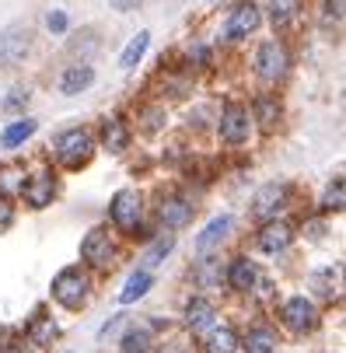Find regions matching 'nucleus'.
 Segmentation results:
<instances>
[{"mask_svg":"<svg viewBox=\"0 0 346 353\" xmlns=\"http://www.w3.org/2000/svg\"><path fill=\"white\" fill-rule=\"evenodd\" d=\"M21 192H25V199H28V207H35V210H42L49 199H53V192H57V185H53V179H49L45 172H39L35 179H28L25 185H21Z\"/></svg>","mask_w":346,"mask_h":353,"instance_id":"9b49d317","label":"nucleus"},{"mask_svg":"<svg viewBox=\"0 0 346 353\" xmlns=\"http://www.w3.org/2000/svg\"><path fill=\"white\" fill-rule=\"evenodd\" d=\"M312 287H315V294H318L322 301H332V297H336V280H332V270L315 273V276H312Z\"/></svg>","mask_w":346,"mask_h":353,"instance_id":"cd10ccee","label":"nucleus"},{"mask_svg":"<svg viewBox=\"0 0 346 353\" xmlns=\"http://www.w3.org/2000/svg\"><path fill=\"white\" fill-rule=\"evenodd\" d=\"M203 350H207V353H234V350H238V336H234L227 325H207Z\"/></svg>","mask_w":346,"mask_h":353,"instance_id":"4468645a","label":"nucleus"},{"mask_svg":"<svg viewBox=\"0 0 346 353\" xmlns=\"http://www.w3.org/2000/svg\"><path fill=\"white\" fill-rule=\"evenodd\" d=\"M57 150H60V161H63L67 168H81V165H88L91 154H94V140H91V133H84V130H70V133L60 137Z\"/></svg>","mask_w":346,"mask_h":353,"instance_id":"7ed1b4c3","label":"nucleus"},{"mask_svg":"<svg viewBox=\"0 0 346 353\" xmlns=\"http://www.w3.org/2000/svg\"><path fill=\"white\" fill-rule=\"evenodd\" d=\"M32 133H35V123H32V119H18V123H11V126L4 130V143H8V147H18V143L28 140Z\"/></svg>","mask_w":346,"mask_h":353,"instance_id":"393cba45","label":"nucleus"},{"mask_svg":"<svg viewBox=\"0 0 346 353\" xmlns=\"http://www.w3.org/2000/svg\"><path fill=\"white\" fill-rule=\"evenodd\" d=\"M217 319V312H214V305H210V301H192V305L185 308V322H189V329H196V332H203L210 322Z\"/></svg>","mask_w":346,"mask_h":353,"instance_id":"dca6fc26","label":"nucleus"},{"mask_svg":"<svg viewBox=\"0 0 346 353\" xmlns=\"http://www.w3.org/2000/svg\"><path fill=\"white\" fill-rule=\"evenodd\" d=\"M294 4H298V0H294Z\"/></svg>","mask_w":346,"mask_h":353,"instance_id":"4c0bfd02","label":"nucleus"},{"mask_svg":"<svg viewBox=\"0 0 346 353\" xmlns=\"http://www.w3.org/2000/svg\"><path fill=\"white\" fill-rule=\"evenodd\" d=\"M256 283V266L249 259H234L231 263V287L234 290H252Z\"/></svg>","mask_w":346,"mask_h":353,"instance_id":"6ab92c4d","label":"nucleus"},{"mask_svg":"<svg viewBox=\"0 0 346 353\" xmlns=\"http://www.w3.org/2000/svg\"><path fill=\"white\" fill-rule=\"evenodd\" d=\"M325 210H343V179H336L325 189Z\"/></svg>","mask_w":346,"mask_h":353,"instance_id":"7c9ffc66","label":"nucleus"},{"mask_svg":"<svg viewBox=\"0 0 346 353\" xmlns=\"http://www.w3.org/2000/svg\"><path fill=\"white\" fill-rule=\"evenodd\" d=\"M25 185V172L18 165H4L0 168V192H18Z\"/></svg>","mask_w":346,"mask_h":353,"instance_id":"bb28decb","label":"nucleus"},{"mask_svg":"<svg viewBox=\"0 0 346 353\" xmlns=\"http://www.w3.org/2000/svg\"><path fill=\"white\" fill-rule=\"evenodd\" d=\"M283 203H287V185H263L259 192H256V199H252V214L256 217H263V221H276V214L283 210Z\"/></svg>","mask_w":346,"mask_h":353,"instance_id":"0eeeda50","label":"nucleus"},{"mask_svg":"<svg viewBox=\"0 0 346 353\" xmlns=\"http://www.w3.org/2000/svg\"><path fill=\"white\" fill-rule=\"evenodd\" d=\"M165 353H189L185 346H165Z\"/></svg>","mask_w":346,"mask_h":353,"instance_id":"e433bc0d","label":"nucleus"},{"mask_svg":"<svg viewBox=\"0 0 346 353\" xmlns=\"http://www.w3.org/2000/svg\"><path fill=\"white\" fill-rule=\"evenodd\" d=\"M140 192L136 189H119L112 196V221L123 228V231H136L140 224Z\"/></svg>","mask_w":346,"mask_h":353,"instance_id":"20e7f679","label":"nucleus"},{"mask_svg":"<svg viewBox=\"0 0 346 353\" xmlns=\"http://www.w3.org/2000/svg\"><path fill=\"white\" fill-rule=\"evenodd\" d=\"M283 325L294 329V332H308L318 325V312L308 297H290L283 305Z\"/></svg>","mask_w":346,"mask_h":353,"instance_id":"39448f33","label":"nucleus"},{"mask_svg":"<svg viewBox=\"0 0 346 353\" xmlns=\"http://www.w3.org/2000/svg\"><path fill=\"white\" fill-rule=\"evenodd\" d=\"M21 102H28V94H25V91H14V98H8L4 105H8V109H18Z\"/></svg>","mask_w":346,"mask_h":353,"instance_id":"72a5a7b5","label":"nucleus"},{"mask_svg":"<svg viewBox=\"0 0 346 353\" xmlns=\"http://www.w3.org/2000/svg\"><path fill=\"white\" fill-rule=\"evenodd\" d=\"M151 350V329H130L123 336V353H147Z\"/></svg>","mask_w":346,"mask_h":353,"instance_id":"4be33fe9","label":"nucleus"},{"mask_svg":"<svg viewBox=\"0 0 346 353\" xmlns=\"http://www.w3.org/2000/svg\"><path fill=\"white\" fill-rule=\"evenodd\" d=\"M161 221L168 228H185L192 221V207L182 203V199H165V203H161Z\"/></svg>","mask_w":346,"mask_h":353,"instance_id":"f3484780","label":"nucleus"},{"mask_svg":"<svg viewBox=\"0 0 346 353\" xmlns=\"http://www.w3.org/2000/svg\"><path fill=\"white\" fill-rule=\"evenodd\" d=\"M259 28V8L256 4H238L231 11V21H227V39H245L249 32Z\"/></svg>","mask_w":346,"mask_h":353,"instance_id":"9d476101","label":"nucleus"},{"mask_svg":"<svg viewBox=\"0 0 346 353\" xmlns=\"http://www.w3.org/2000/svg\"><path fill=\"white\" fill-rule=\"evenodd\" d=\"M221 280H224V273H221V270H214V266H207V270H203V283H221Z\"/></svg>","mask_w":346,"mask_h":353,"instance_id":"2f4dec72","label":"nucleus"},{"mask_svg":"<svg viewBox=\"0 0 346 353\" xmlns=\"http://www.w3.org/2000/svg\"><path fill=\"white\" fill-rule=\"evenodd\" d=\"M325 11L339 18V14H343V0H329V4H325Z\"/></svg>","mask_w":346,"mask_h":353,"instance_id":"c9c22d12","label":"nucleus"},{"mask_svg":"<svg viewBox=\"0 0 346 353\" xmlns=\"http://www.w3.org/2000/svg\"><path fill=\"white\" fill-rule=\"evenodd\" d=\"M81 256H84V263H91V266H109V259H112V241H109V231H91L88 238H84V245H81Z\"/></svg>","mask_w":346,"mask_h":353,"instance_id":"1a4fd4ad","label":"nucleus"},{"mask_svg":"<svg viewBox=\"0 0 346 353\" xmlns=\"http://www.w3.org/2000/svg\"><path fill=\"white\" fill-rule=\"evenodd\" d=\"M231 224H234L231 217H214V221H210V224L203 228V234L196 238V252H200V256H207L210 248H217V245H221V241L227 238Z\"/></svg>","mask_w":346,"mask_h":353,"instance_id":"ddd939ff","label":"nucleus"},{"mask_svg":"<svg viewBox=\"0 0 346 353\" xmlns=\"http://www.w3.org/2000/svg\"><path fill=\"white\" fill-rule=\"evenodd\" d=\"M256 119H259L263 130H273L276 119H280V105L273 102V98H259V102H256Z\"/></svg>","mask_w":346,"mask_h":353,"instance_id":"5701e85b","label":"nucleus"},{"mask_svg":"<svg viewBox=\"0 0 346 353\" xmlns=\"http://www.w3.org/2000/svg\"><path fill=\"white\" fill-rule=\"evenodd\" d=\"M249 130H252V123H249V112H245L241 105H227L224 109V116H221V137L227 143H245V140H249Z\"/></svg>","mask_w":346,"mask_h":353,"instance_id":"6e6552de","label":"nucleus"},{"mask_svg":"<svg viewBox=\"0 0 346 353\" xmlns=\"http://www.w3.org/2000/svg\"><path fill=\"white\" fill-rule=\"evenodd\" d=\"M123 147H126V126L119 119L105 123V150H109V154H119Z\"/></svg>","mask_w":346,"mask_h":353,"instance_id":"b1692460","label":"nucleus"},{"mask_svg":"<svg viewBox=\"0 0 346 353\" xmlns=\"http://www.w3.org/2000/svg\"><path fill=\"white\" fill-rule=\"evenodd\" d=\"M147 290H151V273L140 270V273H133V276L126 280V287H123L119 301H123V305H133V301H136V297H143Z\"/></svg>","mask_w":346,"mask_h":353,"instance_id":"a211bd4d","label":"nucleus"},{"mask_svg":"<svg viewBox=\"0 0 346 353\" xmlns=\"http://www.w3.org/2000/svg\"><path fill=\"white\" fill-rule=\"evenodd\" d=\"M53 336H57V325H53V319H39V322L28 329V339H32V346H45V343H53Z\"/></svg>","mask_w":346,"mask_h":353,"instance_id":"a878e982","label":"nucleus"},{"mask_svg":"<svg viewBox=\"0 0 346 353\" xmlns=\"http://www.w3.org/2000/svg\"><path fill=\"white\" fill-rule=\"evenodd\" d=\"M147 42H151V35H147V32H140L130 46H126V53H123V60H119V67L123 70H133L136 63H140V57L147 53Z\"/></svg>","mask_w":346,"mask_h":353,"instance_id":"412c9836","label":"nucleus"},{"mask_svg":"<svg viewBox=\"0 0 346 353\" xmlns=\"http://www.w3.org/2000/svg\"><path fill=\"white\" fill-rule=\"evenodd\" d=\"M273 346H276V336L269 329H252L245 336V353H273Z\"/></svg>","mask_w":346,"mask_h":353,"instance_id":"aec40b11","label":"nucleus"},{"mask_svg":"<svg viewBox=\"0 0 346 353\" xmlns=\"http://www.w3.org/2000/svg\"><path fill=\"white\" fill-rule=\"evenodd\" d=\"M290 238H294V228H290V224L269 221V224L259 231V248H263V252H280V248L290 245Z\"/></svg>","mask_w":346,"mask_h":353,"instance_id":"f8f14e48","label":"nucleus"},{"mask_svg":"<svg viewBox=\"0 0 346 353\" xmlns=\"http://www.w3.org/2000/svg\"><path fill=\"white\" fill-rule=\"evenodd\" d=\"M172 248H175V238H172V234H168V238H158V241L151 245V252H147L143 263H147V266H158V259H165Z\"/></svg>","mask_w":346,"mask_h":353,"instance_id":"c85d7f7f","label":"nucleus"},{"mask_svg":"<svg viewBox=\"0 0 346 353\" xmlns=\"http://www.w3.org/2000/svg\"><path fill=\"white\" fill-rule=\"evenodd\" d=\"M32 49V28L28 25H8L0 28V67L14 70Z\"/></svg>","mask_w":346,"mask_h":353,"instance_id":"f257e3e1","label":"nucleus"},{"mask_svg":"<svg viewBox=\"0 0 346 353\" xmlns=\"http://www.w3.org/2000/svg\"><path fill=\"white\" fill-rule=\"evenodd\" d=\"M91 81H94V70H91L88 63H74V67H67V74L60 77V91H63V94H81L84 88H91Z\"/></svg>","mask_w":346,"mask_h":353,"instance_id":"2eb2a0df","label":"nucleus"},{"mask_svg":"<svg viewBox=\"0 0 346 353\" xmlns=\"http://www.w3.org/2000/svg\"><path fill=\"white\" fill-rule=\"evenodd\" d=\"M136 4H140V0H112V8H116V11H133Z\"/></svg>","mask_w":346,"mask_h":353,"instance_id":"f704fd0d","label":"nucleus"},{"mask_svg":"<svg viewBox=\"0 0 346 353\" xmlns=\"http://www.w3.org/2000/svg\"><path fill=\"white\" fill-rule=\"evenodd\" d=\"M49 28H53V32H63V28H67V18H63V14H49Z\"/></svg>","mask_w":346,"mask_h":353,"instance_id":"473e14b6","label":"nucleus"},{"mask_svg":"<svg viewBox=\"0 0 346 353\" xmlns=\"http://www.w3.org/2000/svg\"><path fill=\"white\" fill-rule=\"evenodd\" d=\"M269 14H273L276 25L290 21V14H294V0H273V4H269Z\"/></svg>","mask_w":346,"mask_h":353,"instance_id":"c756f323","label":"nucleus"},{"mask_svg":"<svg viewBox=\"0 0 346 353\" xmlns=\"http://www.w3.org/2000/svg\"><path fill=\"white\" fill-rule=\"evenodd\" d=\"M88 290H91V280H88V273H81L77 266L63 270V273L53 280V297L60 301L63 308H81L84 301H88Z\"/></svg>","mask_w":346,"mask_h":353,"instance_id":"f03ea898","label":"nucleus"},{"mask_svg":"<svg viewBox=\"0 0 346 353\" xmlns=\"http://www.w3.org/2000/svg\"><path fill=\"white\" fill-rule=\"evenodd\" d=\"M256 70H259L263 81L283 77V70H287V49L280 42H263L259 53H256Z\"/></svg>","mask_w":346,"mask_h":353,"instance_id":"423d86ee","label":"nucleus"}]
</instances>
